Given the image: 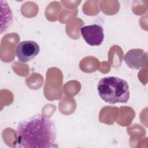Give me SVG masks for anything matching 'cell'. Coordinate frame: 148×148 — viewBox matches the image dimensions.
I'll list each match as a JSON object with an SVG mask.
<instances>
[{
    "label": "cell",
    "mask_w": 148,
    "mask_h": 148,
    "mask_svg": "<svg viewBox=\"0 0 148 148\" xmlns=\"http://www.w3.org/2000/svg\"><path fill=\"white\" fill-rule=\"evenodd\" d=\"M124 61L129 68L140 69L147 65V53L141 49H131L125 54Z\"/></svg>",
    "instance_id": "cell-5"
},
{
    "label": "cell",
    "mask_w": 148,
    "mask_h": 148,
    "mask_svg": "<svg viewBox=\"0 0 148 148\" xmlns=\"http://www.w3.org/2000/svg\"><path fill=\"white\" fill-rule=\"evenodd\" d=\"M97 90L102 99L111 104L127 103L130 98L128 83L118 77L102 78L98 83Z\"/></svg>",
    "instance_id": "cell-2"
},
{
    "label": "cell",
    "mask_w": 148,
    "mask_h": 148,
    "mask_svg": "<svg viewBox=\"0 0 148 148\" xmlns=\"http://www.w3.org/2000/svg\"><path fill=\"white\" fill-rule=\"evenodd\" d=\"M39 45L33 40L21 42L16 47V56L21 62H27L34 59L39 53Z\"/></svg>",
    "instance_id": "cell-4"
},
{
    "label": "cell",
    "mask_w": 148,
    "mask_h": 148,
    "mask_svg": "<svg viewBox=\"0 0 148 148\" xmlns=\"http://www.w3.org/2000/svg\"><path fill=\"white\" fill-rule=\"evenodd\" d=\"M80 33L86 42L92 46L101 45L105 36L103 28L97 24L82 27Z\"/></svg>",
    "instance_id": "cell-3"
},
{
    "label": "cell",
    "mask_w": 148,
    "mask_h": 148,
    "mask_svg": "<svg viewBox=\"0 0 148 148\" xmlns=\"http://www.w3.org/2000/svg\"><path fill=\"white\" fill-rule=\"evenodd\" d=\"M14 147L51 148L58 147L54 122L42 114L20 121L16 130Z\"/></svg>",
    "instance_id": "cell-1"
}]
</instances>
